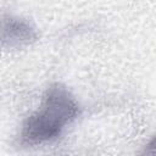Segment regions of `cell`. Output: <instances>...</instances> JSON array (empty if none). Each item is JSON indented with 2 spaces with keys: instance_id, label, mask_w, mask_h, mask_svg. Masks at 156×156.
Wrapping results in <instances>:
<instances>
[{
  "instance_id": "6da1fadb",
  "label": "cell",
  "mask_w": 156,
  "mask_h": 156,
  "mask_svg": "<svg viewBox=\"0 0 156 156\" xmlns=\"http://www.w3.org/2000/svg\"><path fill=\"white\" fill-rule=\"evenodd\" d=\"M80 107L69 90L55 83L45 91L41 104L22 126L21 143L28 146L41 145L58 138L79 116Z\"/></svg>"
},
{
  "instance_id": "7a4b0ae2",
  "label": "cell",
  "mask_w": 156,
  "mask_h": 156,
  "mask_svg": "<svg viewBox=\"0 0 156 156\" xmlns=\"http://www.w3.org/2000/svg\"><path fill=\"white\" fill-rule=\"evenodd\" d=\"M35 39V29L28 21L9 15L0 18V46L17 49L29 45Z\"/></svg>"
}]
</instances>
